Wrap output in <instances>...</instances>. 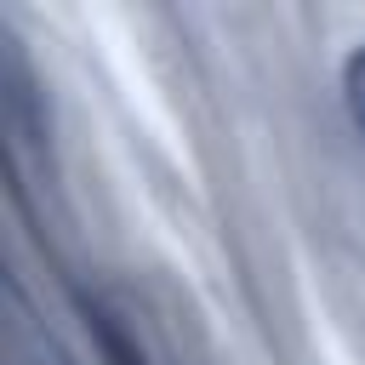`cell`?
<instances>
[{"label": "cell", "instance_id": "6da1fadb", "mask_svg": "<svg viewBox=\"0 0 365 365\" xmlns=\"http://www.w3.org/2000/svg\"><path fill=\"white\" fill-rule=\"evenodd\" d=\"M342 108H348V125L365 137V40L342 57Z\"/></svg>", "mask_w": 365, "mask_h": 365}]
</instances>
